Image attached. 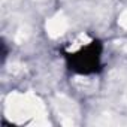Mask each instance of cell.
<instances>
[{
	"mask_svg": "<svg viewBox=\"0 0 127 127\" xmlns=\"http://www.w3.org/2000/svg\"><path fill=\"white\" fill-rule=\"evenodd\" d=\"M61 51L69 69L76 73L90 75L102 69L103 45L87 33L69 40L61 48Z\"/></svg>",
	"mask_w": 127,
	"mask_h": 127,
	"instance_id": "cell-1",
	"label": "cell"
}]
</instances>
